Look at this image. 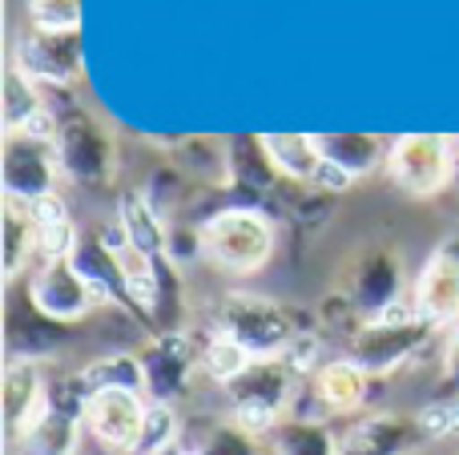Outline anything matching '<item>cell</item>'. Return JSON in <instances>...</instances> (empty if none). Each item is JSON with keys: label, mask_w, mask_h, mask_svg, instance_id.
<instances>
[{"label": "cell", "mask_w": 459, "mask_h": 455, "mask_svg": "<svg viewBox=\"0 0 459 455\" xmlns=\"http://www.w3.org/2000/svg\"><path fill=\"white\" fill-rule=\"evenodd\" d=\"M250 367H254V355L246 351L238 339L222 335V331H214V335L202 343V371H206L214 383L230 387L234 379H242Z\"/></svg>", "instance_id": "obj_24"}, {"label": "cell", "mask_w": 459, "mask_h": 455, "mask_svg": "<svg viewBox=\"0 0 459 455\" xmlns=\"http://www.w3.org/2000/svg\"><path fill=\"white\" fill-rule=\"evenodd\" d=\"M29 306L48 322H81L101 306V298L73 258H48L29 274Z\"/></svg>", "instance_id": "obj_6"}, {"label": "cell", "mask_w": 459, "mask_h": 455, "mask_svg": "<svg viewBox=\"0 0 459 455\" xmlns=\"http://www.w3.org/2000/svg\"><path fill=\"white\" fill-rule=\"evenodd\" d=\"M315 142L323 150V158L351 177H363L371 169L387 166V153H391V145L375 133H326V137L315 133Z\"/></svg>", "instance_id": "obj_20"}, {"label": "cell", "mask_w": 459, "mask_h": 455, "mask_svg": "<svg viewBox=\"0 0 459 455\" xmlns=\"http://www.w3.org/2000/svg\"><path fill=\"white\" fill-rule=\"evenodd\" d=\"M56 161L61 174L77 185H109L113 182V142L85 109H69L56 129Z\"/></svg>", "instance_id": "obj_7"}, {"label": "cell", "mask_w": 459, "mask_h": 455, "mask_svg": "<svg viewBox=\"0 0 459 455\" xmlns=\"http://www.w3.org/2000/svg\"><path fill=\"white\" fill-rule=\"evenodd\" d=\"M387 177L407 198H436L455 182L452 137L439 133H403L391 142Z\"/></svg>", "instance_id": "obj_4"}, {"label": "cell", "mask_w": 459, "mask_h": 455, "mask_svg": "<svg viewBox=\"0 0 459 455\" xmlns=\"http://www.w3.org/2000/svg\"><path fill=\"white\" fill-rule=\"evenodd\" d=\"M142 363H145V395L174 403L178 395H186L194 371L202 367V347H194V339L186 331H178V335H161L142 355Z\"/></svg>", "instance_id": "obj_14"}, {"label": "cell", "mask_w": 459, "mask_h": 455, "mask_svg": "<svg viewBox=\"0 0 459 455\" xmlns=\"http://www.w3.org/2000/svg\"><path fill=\"white\" fill-rule=\"evenodd\" d=\"M194 455H270V448L262 443V435L246 432L242 424L226 419V424H214L206 435H202Z\"/></svg>", "instance_id": "obj_28"}, {"label": "cell", "mask_w": 459, "mask_h": 455, "mask_svg": "<svg viewBox=\"0 0 459 455\" xmlns=\"http://www.w3.org/2000/svg\"><path fill=\"white\" fill-rule=\"evenodd\" d=\"M85 399L89 391L73 387L69 399H61L56 387H48V408L40 411L37 424H29L13 443V455H73L81 440V427H85Z\"/></svg>", "instance_id": "obj_9"}, {"label": "cell", "mask_w": 459, "mask_h": 455, "mask_svg": "<svg viewBox=\"0 0 459 455\" xmlns=\"http://www.w3.org/2000/svg\"><path fill=\"white\" fill-rule=\"evenodd\" d=\"M4 193H16L24 202H40L56 193L61 182V161L56 142H32L24 133H4Z\"/></svg>", "instance_id": "obj_12"}, {"label": "cell", "mask_w": 459, "mask_h": 455, "mask_svg": "<svg viewBox=\"0 0 459 455\" xmlns=\"http://www.w3.org/2000/svg\"><path fill=\"white\" fill-rule=\"evenodd\" d=\"M347 306L359 314V322L379 319L395 303H403V258L395 246H371L351 262L347 270Z\"/></svg>", "instance_id": "obj_8"}, {"label": "cell", "mask_w": 459, "mask_h": 455, "mask_svg": "<svg viewBox=\"0 0 459 455\" xmlns=\"http://www.w3.org/2000/svg\"><path fill=\"white\" fill-rule=\"evenodd\" d=\"M182 158H186V169H190L194 177H210V182H230V169H234V161H230V150H222V145L210 142V137L186 142V145H182Z\"/></svg>", "instance_id": "obj_29"}, {"label": "cell", "mask_w": 459, "mask_h": 455, "mask_svg": "<svg viewBox=\"0 0 459 455\" xmlns=\"http://www.w3.org/2000/svg\"><path fill=\"white\" fill-rule=\"evenodd\" d=\"M81 387H85L89 395L93 391H142L145 395V363L142 355H101V359H93L89 367L77 371Z\"/></svg>", "instance_id": "obj_23"}, {"label": "cell", "mask_w": 459, "mask_h": 455, "mask_svg": "<svg viewBox=\"0 0 459 455\" xmlns=\"http://www.w3.org/2000/svg\"><path fill=\"white\" fill-rule=\"evenodd\" d=\"M214 331L238 339L254 359H274V355H286V347L294 343L299 327H294V314L286 306H278L274 298H262V295H226L218 303L214 314Z\"/></svg>", "instance_id": "obj_3"}, {"label": "cell", "mask_w": 459, "mask_h": 455, "mask_svg": "<svg viewBox=\"0 0 459 455\" xmlns=\"http://www.w3.org/2000/svg\"><path fill=\"white\" fill-rule=\"evenodd\" d=\"M415 416H420L428 440H459V399H436Z\"/></svg>", "instance_id": "obj_30"}, {"label": "cell", "mask_w": 459, "mask_h": 455, "mask_svg": "<svg viewBox=\"0 0 459 455\" xmlns=\"http://www.w3.org/2000/svg\"><path fill=\"white\" fill-rule=\"evenodd\" d=\"M270 455H342L339 435L326 427V419L290 416L270 435Z\"/></svg>", "instance_id": "obj_22"}, {"label": "cell", "mask_w": 459, "mask_h": 455, "mask_svg": "<svg viewBox=\"0 0 459 455\" xmlns=\"http://www.w3.org/2000/svg\"><path fill=\"white\" fill-rule=\"evenodd\" d=\"M415 314L431 327H455L459 322V238H444L428 254L420 279L411 287Z\"/></svg>", "instance_id": "obj_10"}, {"label": "cell", "mask_w": 459, "mask_h": 455, "mask_svg": "<svg viewBox=\"0 0 459 455\" xmlns=\"http://www.w3.org/2000/svg\"><path fill=\"white\" fill-rule=\"evenodd\" d=\"M24 16H29V29L40 37H77L81 0H29Z\"/></svg>", "instance_id": "obj_27"}, {"label": "cell", "mask_w": 459, "mask_h": 455, "mask_svg": "<svg viewBox=\"0 0 459 455\" xmlns=\"http://www.w3.org/2000/svg\"><path fill=\"white\" fill-rule=\"evenodd\" d=\"M182 455H194V451H182Z\"/></svg>", "instance_id": "obj_33"}, {"label": "cell", "mask_w": 459, "mask_h": 455, "mask_svg": "<svg viewBox=\"0 0 459 455\" xmlns=\"http://www.w3.org/2000/svg\"><path fill=\"white\" fill-rule=\"evenodd\" d=\"M8 455H13V451H8Z\"/></svg>", "instance_id": "obj_34"}, {"label": "cell", "mask_w": 459, "mask_h": 455, "mask_svg": "<svg viewBox=\"0 0 459 455\" xmlns=\"http://www.w3.org/2000/svg\"><path fill=\"white\" fill-rule=\"evenodd\" d=\"M32 258H40V230L32 202L4 193V279H21L32 266Z\"/></svg>", "instance_id": "obj_18"}, {"label": "cell", "mask_w": 459, "mask_h": 455, "mask_svg": "<svg viewBox=\"0 0 459 455\" xmlns=\"http://www.w3.org/2000/svg\"><path fill=\"white\" fill-rule=\"evenodd\" d=\"M444 395L439 399H459V322L455 331L447 335V347H444Z\"/></svg>", "instance_id": "obj_31"}, {"label": "cell", "mask_w": 459, "mask_h": 455, "mask_svg": "<svg viewBox=\"0 0 459 455\" xmlns=\"http://www.w3.org/2000/svg\"><path fill=\"white\" fill-rule=\"evenodd\" d=\"M13 64L24 73L29 81H48V85H69L81 73V48L77 37H29L16 40V56Z\"/></svg>", "instance_id": "obj_16"}, {"label": "cell", "mask_w": 459, "mask_h": 455, "mask_svg": "<svg viewBox=\"0 0 459 455\" xmlns=\"http://www.w3.org/2000/svg\"><path fill=\"white\" fill-rule=\"evenodd\" d=\"M145 411H150V399L142 391H93L85 399V432L105 451L129 455L145 427Z\"/></svg>", "instance_id": "obj_11"}, {"label": "cell", "mask_w": 459, "mask_h": 455, "mask_svg": "<svg viewBox=\"0 0 459 455\" xmlns=\"http://www.w3.org/2000/svg\"><path fill=\"white\" fill-rule=\"evenodd\" d=\"M262 150H266L270 166L278 177H290V182H318V169H323V150H318L315 133H262L258 137Z\"/></svg>", "instance_id": "obj_19"}, {"label": "cell", "mask_w": 459, "mask_h": 455, "mask_svg": "<svg viewBox=\"0 0 459 455\" xmlns=\"http://www.w3.org/2000/svg\"><path fill=\"white\" fill-rule=\"evenodd\" d=\"M40 109H45V97L37 93V85H32L16 64H8V73H4V133H21Z\"/></svg>", "instance_id": "obj_26"}, {"label": "cell", "mask_w": 459, "mask_h": 455, "mask_svg": "<svg viewBox=\"0 0 459 455\" xmlns=\"http://www.w3.org/2000/svg\"><path fill=\"white\" fill-rule=\"evenodd\" d=\"M32 214H37V226H53V222H69V206H65L61 193H48V198L32 202Z\"/></svg>", "instance_id": "obj_32"}, {"label": "cell", "mask_w": 459, "mask_h": 455, "mask_svg": "<svg viewBox=\"0 0 459 455\" xmlns=\"http://www.w3.org/2000/svg\"><path fill=\"white\" fill-rule=\"evenodd\" d=\"M299 383H302V375L282 355H274V359H254V367L226 387L230 419L266 440V435H274L278 427L294 416Z\"/></svg>", "instance_id": "obj_1"}, {"label": "cell", "mask_w": 459, "mask_h": 455, "mask_svg": "<svg viewBox=\"0 0 459 455\" xmlns=\"http://www.w3.org/2000/svg\"><path fill=\"white\" fill-rule=\"evenodd\" d=\"M439 327H431L428 319H403V322H363L351 331L347 359H355L367 375H387L399 371L403 363H411L423 347L431 343Z\"/></svg>", "instance_id": "obj_5"}, {"label": "cell", "mask_w": 459, "mask_h": 455, "mask_svg": "<svg viewBox=\"0 0 459 455\" xmlns=\"http://www.w3.org/2000/svg\"><path fill=\"white\" fill-rule=\"evenodd\" d=\"M0 399H4L8 443H16V435H21L29 424H37L40 411L48 408V379H45V371H40V363L32 359V355H13V359H8Z\"/></svg>", "instance_id": "obj_15"}, {"label": "cell", "mask_w": 459, "mask_h": 455, "mask_svg": "<svg viewBox=\"0 0 459 455\" xmlns=\"http://www.w3.org/2000/svg\"><path fill=\"white\" fill-rule=\"evenodd\" d=\"M117 222H121L126 238L134 242L137 250H145L150 258H169V226H166V218L158 214V206H153L142 190H134V193L121 198Z\"/></svg>", "instance_id": "obj_21"}, {"label": "cell", "mask_w": 459, "mask_h": 455, "mask_svg": "<svg viewBox=\"0 0 459 455\" xmlns=\"http://www.w3.org/2000/svg\"><path fill=\"white\" fill-rule=\"evenodd\" d=\"M371 375L355 359H331L310 375V399L318 403V416H347L367 403Z\"/></svg>", "instance_id": "obj_17"}, {"label": "cell", "mask_w": 459, "mask_h": 455, "mask_svg": "<svg viewBox=\"0 0 459 455\" xmlns=\"http://www.w3.org/2000/svg\"><path fill=\"white\" fill-rule=\"evenodd\" d=\"M274 254V222L254 206H226L202 222V258L226 274H254Z\"/></svg>", "instance_id": "obj_2"}, {"label": "cell", "mask_w": 459, "mask_h": 455, "mask_svg": "<svg viewBox=\"0 0 459 455\" xmlns=\"http://www.w3.org/2000/svg\"><path fill=\"white\" fill-rule=\"evenodd\" d=\"M428 432L420 427V416H403V411H375L363 416L339 435L342 455H420Z\"/></svg>", "instance_id": "obj_13"}, {"label": "cell", "mask_w": 459, "mask_h": 455, "mask_svg": "<svg viewBox=\"0 0 459 455\" xmlns=\"http://www.w3.org/2000/svg\"><path fill=\"white\" fill-rule=\"evenodd\" d=\"M182 440V416H178L174 403L150 399V411H145V427L137 435V448L129 455H169Z\"/></svg>", "instance_id": "obj_25"}]
</instances>
